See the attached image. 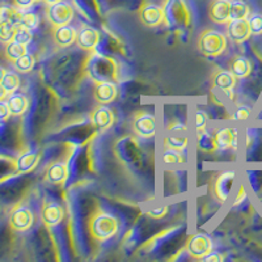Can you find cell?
I'll return each mask as SVG.
<instances>
[{
    "mask_svg": "<svg viewBox=\"0 0 262 262\" xmlns=\"http://www.w3.org/2000/svg\"><path fill=\"white\" fill-rule=\"evenodd\" d=\"M86 229L91 240L96 243H105L118 232V221L111 212L96 207L86 217Z\"/></svg>",
    "mask_w": 262,
    "mask_h": 262,
    "instance_id": "1",
    "label": "cell"
},
{
    "mask_svg": "<svg viewBox=\"0 0 262 262\" xmlns=\"http://www.w3.org/2000/svg\"><path fill=\"white\" fill-rule=\"evenodd\" d=\"M196 48L205 57H221L222 54L227 50V37L217 30L205 29L198 36Z\"/></svg>",
    "mask_w": 262,
    "mask_h": 262,
    "instance_id": "2",
    "label": "cell"
},
{
    "mask_svg": "<svg viewBox=\"0 0 262 262\" xmlns=\"http://www.w3.org/2000/svg\"><path fill=\"white\" fill-rule=\"evenodd\" d=\"M184 249L188 252L191 258L202 261L207 254L212 252V240L206 233H195L188 238Z\"/></svg>",
    "mask_w": 262,
    "mask_h": 262,
    "instance_id": "3",
    "label": "cell"
},
{
    "mask_svg": "<svg viewBox=\"0 0 262 262\" xmlns=\"http://www.w3.org/2000/svg\"><path fill=\"white\" fill-rule=\"evenodd\" d=\"M74 7L67 2H60L53 6H48L46 8V18L53 28L70 25V23L74 20Z\"/></svg>",
    "mask_w": 262,
    "mask_h": 262,
    "instance_id": "4",
    "label": "cell"
},
{
    "mask_svg": "<svg viewBox=\"0 0 262 262\" xmlns=\"http://www.w3.org/2000/svg\"><path fill=\"white\" fill-rule=\"evenodd\" d=\"M131 127L135 134L140 138H152L156 133V121L155 117L148 112H139L134 116Z\"/></svg>",
    "mask_w": 262,
    "mask_h": 262,
    "instance_id": "5",
    "label": "cell"
},
{
    "mask_svg": "<svg viewBox=\"0 0 262 262\" xmlns=\"http://www.w3.org/2000/svg\"><path fill=\"white\" fill-rule=\"evenodd\" d=\"M90 119L91 125L97 128L98 131H106L114 125L116 116H114V112L107 105L98 104V106H96L92 113L90 114Z\"/></svg>",
    "mask_w": 262,
    "mask_h": 262,
    "instance_id": "6",
    "label": "cell"
},
{
    "mask_svg": "<svg viewBox=\"0 0 262 262\" xmlns=\"http://www.w3.org/2000/svg\"><path fill=\"white\" fill-rule=\"evenodd\" d=\"M100 32L91 25L83 24L76 34V45L84 51L93 53L97 45L100 43Z\"/></svg>",
    "mask_w": 262,
    "mask_h": 262,
    "instance_id": "7",
    "label": "cell"
},
{
    "mask_svg": "<svg viewBox=\"0 0 262 262\" xmlns=\"http://www.w3.org/2000/svg\"><path fill=\"white\" fill-rule=\"evenodd\" d=\"M139 20L148 28H155L165 21V12L160 6L147 3L139 8Z\"/></svg>",
    "mask_w": 262,
    "mask_h": 262,
    "instance_id": "8",
    "label": "cell"
},
{
    "mask_svg": "<svg viewBox=\"0 0 262 262\" xmlns=\"http://www.w3.org/2000/svg\"><path fill=\"white\" fill-rule=\"evenodd\" d=\"M33 223H34L33 212L24 206L13 209L9 215V226L13 231H17V232H25L32 228Z\"/></svg>",
    "mask_w": 262,
    "mask_h": 262,
    "instance_id": "9",
    "label": "cell"
},
{
    "mask_svg": "<svg viewBox=\"0 0 262 262\" xmlns=\"http://www.w3.org/2000/svg\"><path fill=\"white\" fill-rule=\"evenodd\" d=\"M118 95L117 85L112 81L100 80L96 81L93 86V98L100 105H109L114 101Z\"/></svg>",
    "mask_w": 262,
    "mask_h": 262,
    "instance_id": "10",
    "label": "cell"
},
{
    "mask_svg": "<svg viewBox=\"0 0 262 262\" xmlns=\"http://www.w3.org/2000/svg\"><path fill=\"white\" fill-rule=\"evenodd\" d=\"M64 217V209L58 202L54 201H48L43 203L41 210V221L46 227L51 228L55 227L63 221Z\"/></svg>",
    "mask_w": 262,
    "mask_h": 262,
    "instance_id": "11",
    "label": "cell"
},
{
    "mask_svg": "<svg viewBox=\"0 0 262 262\" xmlns=\"http://www.w3.org/2000/svg\"><path fill=\"white\" fill-rule=\"evenodd\" d=\"M227 34H228L229 39L237 43V45L248 41L249 37L252 36V30H250L248 18L229 21L227 24Z\"/></svg>",
    "mask_w": 262,
    "mask_h": 262,
    "instance_id": "12",
    "label": "cell"
},
{
    "mask_svg": "<svg viewBox=\"0 0 262 262\" xmlns=\"http://www.w3.org/2000/svg\"><path fill=\"white\" fill-rule=\"evenodd\" d=\"M212 146L215 149H236L237 147V131L233 128H221L212 137Z\"/></svg>",
    "mask_w": 262,
    "mask_h": 262,
    "instance_id": "13",
    "label": "cell"
},
{
    "mask_svg": "<svg viewBox=\"0 0 262 262\" xmlns=\"http://www.w3.org/2000/svg\"><path fill=\"white\" fill-rule=\"evenodd\" d=\"M236 83H237V78L231 71L227 70H217L212 75V84L215 88L224 92L226 95L232 97L233 90H235Z\"/></svg>",
    "mask_w": 262,
    "mask_h": 262,
    "instance_id": "14",
    "label": "cell"
},
{
    "mask_svg": "<svg viewBox=\"0 0 262 262\" xmlns=\"http://www.w3.org/2000/svg\"><path fill=\"white\" fill-rule=\"evenodd\" d=\"M229 9H231V2L229 0H214L209 8L210 20L215 24L227 25L231 21Z\"/></svg>",
    "mask_w": 262,
    "mask_h": 262,
    "instance_id": "15",
    "label": "cell"
},
{
    "mask_svg": "<svg viewBox=\"0 0 262 262\" xmlns=\"http://www.w3.org/2000/svg\"><path fill=\"white\" fill-rule=\"evenodd\" d=\"M76 34H78V30L75 29L74 27H70V25L54 28V43L60 49L70 48V46L74 45L75 42H76Z\"/></svg>",
    "mask_w": 262,
    "mask_h": 262,
    "instance_id": "16",
    "label": "cell"
},
{
    "mask_svg": "<svg viewBox=\"0 0 262 262\" xmlns=\"http://www.w3.org/2000/svg\"><path fill=\"white\" fill-rule=\"evenodd\" d=\"M46 181L51 185H63L69 179V167L60 161H54L48 165L45 172Z\"/></svg>",
    "mask_w": 262,
    "mask_h": 262,
    "instance_id": "17",
    "label": "cell"
},
{
    "mask_svg": "<svg viewBox=\"0 0 262 262\" xmlns=\"http://www.w3.org/2000/svg\"><path fill=\"white\" fill-rule=\"evenodd\" d=\"M253 66L252 62L244 55H235L229 62V71L237 79H245L252 74Z\"/></svg>",
    "mask_w": 262,
    "mask_h": 262,
    "instance_id": "18",
    "label": "cell"
},
{
    "mask_svg": "<svg viewBox=\"0 0 262 262\" xmlns=\"http://www.w3.org/2000/svg\"><path fill=\"white\" fill-rule=\"evenodd\" d=\"M233 179H235V173L232 172H226L223 174L217 177L216 181L214 184V194L217 200L221 202L228 198V194L231 191V186H232Z\"/></svg>",
    "mask_w": 262,
    "mask_h": 262,
    "instance_id": "19",
    "label": "cell"
},
{
    "mask_svg": "<svg viewBox=\"0 0 262 262\" xmlns=\"http://www.w3.org/2000/svg\"><path fill=\"white\" fill-rule=\"evenodd\" d=\"M7 104H8L11 116L18 117L23 116L28 111L29 100L25 95H13L12 93V96H9L8 100H7Z\"/></svg>",
    "mask_w": 262,
    "mask_h": 262,
    "instance_id": "20",
    "label": "cell"
},
{
    "mask_svg": "<svg viewBox=\"0 0 262 262\" xmlns=\"http://www.w3.org/2000/svg\"><path fill=\"white\" fill-rule=\"evenodd\" d=\"M39 161V155L33 151H28L21 154L17 159H16V169L21 173L29 172L33 168L37 167V164Z\"/></svg>",
    "mask_w": 262,
    "mask_h": 262,
    "instance_id": "21",
    "label": "cell"
},
{
    "mask_svg": "<svg viewBox=\"0 0 262 262\" xmlns=\"http://www.w3.org/2000/svg\"><path fill=\"white\" fill-rule=\"evenodd\" d=\"M25 54H28L27 45L18 43V42L11 41L6 43V49H4V55H6L7 60L9 62H15L18 58L24 57Z\"/></svg>",
    "mask_w": 262,
    "mask_h": 262,
    "instance_id": "22",
    "label": "cell"
},
{
    "mask_svg": "<svg viewBox=\"0 0 262 262\" xmlns=\"http://www.w3.org/2000/svg\"><path fill=\"white\" fill-rule=\"evenodd\" d=\"M188 146V138L181 134H173L169 137H165L164 139V147L170 151L182 152Z\"/></svg>",
    "mask_w": 262,
    "mask_h": 262,
    "instance_id": "23",
    "label": "cell"
},
{
    "mask_svg": "<svg viewBox=\"0 0 262 262\" xmlns=\"http://www.w3.org/2000/svg\"><path fill=\"white\" fill-rule=\"evenodd\" d=\"M249 13V7H248L245 2H242V0H232L231 2V9H229V17H231V20L248 18Z\"/></svg>",
    "mask_w": 262,
    "mask_h": 262,
    "instance_id": "24",
    "label": "cell"
},
{
    "mask_svg": "<svg viewBox=\"0 0 262 262\" xmlns=\"http://www.w3.org/2000/svg\"><path fill=\"white\" fill-rule=\"evenodd\" d=\"M34 64H36V59L30 54H25L24 57L18 58L17 60L13 62V67L20 74H28V72H30L34 69Z\"/></svg>",
    "mask_w": 262,
    "mask_h": 262,
    "instance_id": "25",
    "label": "cell"
},
{
    "mask_svg": "<svg viewBox=\"0 0 262 262\" xmlns=\"http://www.w3.org/2000/svg\"><path fill=\"white\" fill-rule=\"evenodd\" d=\"M16 32V24L11 21L0 23V43H8L13 41V36Z\"/></svg>",
    "mask_w": 262,
    "mask_h": 262,
    "instance_id": "26",
    "label": "cell"
},
{
    "mask_svg": "<svg viewBox=\"0 0 262 262\" xmlns=\"http://www.w3.org/2000/svg\"><path fill=\"white\" fill-rule=\"evenodd\" d=\"M20 17H21V12L18 11V8L9 7V6L0 7V23H3V21H11V23L17 24Z\"/></svg>",
    "mask_w": 262,
    "mask_h": 262,
    "instance_id": "27",
    "label": "cell"
},
{
    "mask_svg": "<svg viewBox=\"0 0 262 262\" xmlns=\"http://www.w3.org/2000/svg\"><path fill=\"white\" fill-rule=\"evenodd\" d=\"M32 39H33L32 30L23 27V25L20 24H16V32H15V36H13V41L28 46L30 42H32Z\"/></svg>",
    "mask_w": 262,
    "mask_h": 262,
    "instance_id": "28",
    "label": "cell"
},
{
    "mask_svg": "<svg viewBox=\"0 0 262 262\" xmlns=\"http://www.w3.org/2000/svg\"><path fill=\"white\" fill-rule=\"evenodd\" d=\"M20 78H18V75L13 74V72H7L6 76H4L3 81H2V85L4 86L7 90V92L9 95H12L13 92L18 90V86H20Z\"/></svg>",
    "mask_w": 262,
    "mask_h": 262,
    "instance_id": "29",
    "label": "cell"
},
{
    "mask_svg": "<svg viewBox=\"0 0 262 262\" xmlns=\"http://www.w3.org/2000/svg\"><path fill=\"white\" fill-rule=\"evenodd\" d=\"M17 24H20V25H23V27L28 28V29L33 30V29H36V28L39 25V18L36 13H32V12L21 13V17H20V20H18Z\"/></svg>",
    "mask_w": 262,
    "mask_h": 262,
    "instance_id": "30",
    "label": "cell"
},
{
    "mask_svg": "<svg viewBox=\"0 0 262 262\" xmlns=\"http://www.w3.org/2000/svg\"><path fill=\"white\" fill-rule=\"evenodd\" d=\"M248 23H249L252 34H254V36H261L262 34V15H259V13H254V15H252L249 18H248Z\"/></svg>",
    "mask_w": 262,
    "mask_h": 262,
    "instance_id": "31",
    "label": "cell"
},
{
    "mask_svg": "<svg viewBox=\"0 0 262 262\" xmlns=\"http://www.w3.org/2000/svg\"><path fill=\"white\" fill-rule=\"evenodd\" d=\"M164 161L167 164H181L185 163V156L179 151H170V149H167L165 155H164Z\"/></svg>",
    "mask_w": 262,
    "mask_h": 262,
    "instance_id": "32",
    "label": "cell"
},
{
    "mask_svg": "<svg viewBox=\"0 0 262 262\" xmlns=\"http://www.w3.org/2000/svg\"><path fill=\"white\" fill-rule=\"evenodd\" d=\"M207 114L205 113L203 111H198L196 112V131H198V134L201 135V133H205L206 126H207Z\"/></svg>",
    "mask_w": 262,
    "mask_h": 262,
    "instance_id": "33",
    "label": "cell"
},
{
    "mask_svg": "<svg viewBox=\"0 0 262 262\" xmlns=\"http://www.w3.org/2000/svg\"><path fill=\"white\" fill-rule=\"evenodd\" d=\"M250 114H252V111H250L249 107L240 106L237 107L235 113H233V119H236V121H245V119L249 118Z\"/></svg>",
    "mask_w": 262,
    "mask_h": 262,
    "instance_id": "34",
    "label": "cell"
},
{
    "mask_svg": "<svg viewBox=\"0 0 262 262\" xmlns=\"http://www.w3.org/2000/svg\"><path fill=\"white\" fill-rule=\"evenodd\" d=\"M9 116H11V112H9L8 104H7V101L2 100L0 101V122H6Z\"/></svg>",
    "mask_w": 262,
    "mask_h": 262,
    "instance_id": "35",
    "label": "cell"
},
{
    "mask_svg": "<svg viewBox=\"0 0 262 262\" xmlns=\"http://www.w3.org/2000/svg\"><path fill=\"white\" fill-rule=\"evenodd\" d=\"M168 209L165 206L163 207H156V209H152L148 211V216L154 217V219H160V217H164L167 215Z\"/></svg>",
    "mask_w": 262,
    "mask_h": 262,
    "instance_id": "36",
    "label": "cell"
},
{
    "mask_svg": "<svg viewBox=\"0 0 262 262\" xmlns=\"http://www.w3.org/2000/svg\"><path fill=\"white\" fill-rule=\"evenodd\" d=\"M167 128L169 133H173V134H181L185 131V126L181 122H170Z\"/></svg>",
    "mask_w": 262,
    "mask_h": 262,
    "instance_id": "37",
    "label": "cell"
},
{
    "mask_svg": "<svg viewBox=\"0 0 262 262\" xmlns=\"http://www.w3.org/2000/svg\"><path fill=\"white\" fill-rule=\"evenodd\" d=\"M16 8H18L20 11H25V9H29L32 7V4L34 3V0H13Z\"/></svg>",
    "mask_w": 262,
    "mask_h": 262,
    "instance_id": "38",
    "label": "cell"
},
{
    "mask_svg": "<svg viewBox=\"0 0 262 262\" xmlns=\"http://www.w3.org/2000/svg\"><path fill=\"white\" fill-rule=\"evenodd\" d=\"M224 259V256L221 253H217V252H211L210 254H207V256L205 257V258L202 259V261H206V262H222Z\"/></svg>",
    "mask_w": 262,
    "mask_h": 262,
    "instance_id": "39",
    "label": "cell"
},
{
    "mask_svg": "<svg viewBox=\"0 0 262 262\" xmlns=\"http://www.w3.org/2000/svg\"><path fill=\"white\" fill-rule=\"evenodd\" d=\"M245 196H247V193H245V189L244 188H240V190H238V194H237V195H236V201H235V203H233V205H235V206L240 205V203H242L243 201L245 200Z\"/></svg>",
    "mask_w": 262,
    "mask_h": 262,
    "instance_id": "40",
    "label": "cell"
},
{
    "mask_svg": "<svg viewBox=\"0 0 262 262\" xmlns=\"http://www.w3.org/2000/svg\"><path fill=\"white\" fill-rule=\"evenodd\" d=\"M8 95H9V93L7 92L6 88H4V86L0 84V101H2V100H6L7 96H8Z\"/></svg>",
    "mask_w": 262,
    "mask_h": 262,
    "instance_id": "41",
    "label": "cell"
},
{
    "mask_svg": "<svg viewBox=\"0 0 262 262\" xmlns=\"http://www.w3.org/2000/svg\"><path fill=\"white\" fill-rule=\"evenodd\" d=\"M6 74H7L6 70H4L3 67L0 66V84H2V81H3V79H4V76H6Z\"/></svg>",
    "mask_w": 262,
    "mask_h": 262,
    "instance_id": "42",
    "label": "cell"
},
{
    "mask_svg": "<svg viewBox=\"0 0 262 262\" xmlns=\"http://www.w3.org/2000/svg\"><path fill=\"white\" fill-rule=\"evenodd\" d=\"M48 6H53V4H57V3H60V2H63V0H43Z\"/></svg>",
    "mask_w": 262,
    "mask_h": 262,
    "instance_id": "43",
    "label": "cell"
},
{
    "mask_svg": "<svg viewBox=\"0 0 262 262\" xmlns=\"http://www.w3.org/2000/svg\"><path fill=\"white\" fill-rule=\"evenodd\" d=\"M34 2H41V0H34Z\"/></svg>",
    "mask_w": 262,
    "mask_h": 262,
    "instance_id": "44",
    "label": "cell"
},
{
    "mask_svg": "<svg viewBox=\"0 0 262 262\" xmlns=\"http://www.w3.org/2000/svg\"><path fill=\"white\" fill-rule=\"evenodd\" d=\"M229 2H232V0H229Z\"/></svg>",
    "mask_w": 262,
    "mask_h": 262,
    "instance_id": "45",
    "label": "cell"
}]
</instances>
